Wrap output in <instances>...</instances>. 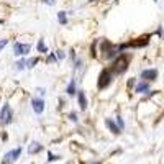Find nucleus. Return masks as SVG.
<instances>
[{"mask_svg": "<svg viewBox=\"0 0 164 164\" xmlns=\"http://www.w3.org/2000/svg\"><path fill=\"white\" fill-rule=\"evenodd\" d=\"M112 79H113V71L110 69V67H105V69L100 72V75H99V89H107V87L110 85Z\"/></svg>", "mask_w": 164, "mask_h": 164, "instance_id": "nucleus-1", "label": "nucleus"}, {"mask_svg": "<svg viewBox=\"0 0 164 164\" xmlns=\"http://www.w3.org/2000/svg\"><path fill=\"white\" fill-rule=\"evenodd\" d=\"M128 56L125 54H122V56H118L117 59H115V62H113V66L110 67L112 71H113V74H122V72H125V71L128 69Z\"/></svg>", "mask_w": 164, "mask_h": 164, "instance_id": "nucleus-2", "label": "nucleus"}, {"mask_svg": "<svg viewBox=\"0 0 164 164\" xmlns=\"http://www.w3.org/2000/svg\"><path fill=\"white\" fill-rule=\"evenodd\" d=\"M12 118H13V112H12V107L8 103H5V105L2 107V110H0V123L2 125H8L12 122Z\"/></svg>", "mask_w": 164, "mask_h": 164, "instance_id": "nucleus-3", "label": "nucleus"}, {"mask_svg": "<svg viewBox=\"0 0 164 164\" xmlns=\"http://www.w3.org/2000/svg\"><path fill=\"white\" fill-rule=\"evenodd\" d=\"M31 51V45H25V43H20V41H17L13 45V54L15 56H26L28 53Z\"/></svg>", "mask_w": 164, "mask_h": 164, "instance_id": "nucleus-4", "label": "nucleus"}, {"mask_svg": "<svg viewBox=\"0 0 164 164\" xmlns=\"http://www.w3.org/2000/svg\"><path fill=\"white\" fill-rule=\"evenodd\" d=\"M20 154H22V146H20V148H15V149L8 151V153H5V156H3V162H8V164L15 162V161L20 158Z\"/></svg>", "mask_w": 164, "mask_h": 164, "instance_id": "nucleus-5", "label": "nucleus"}, {"mask_svg": "<svg viewBox=\"0 0 164 164\" xmlns=\"http://www.w3.org/2000/svg\"><path fill=\"white\" fill-rule=\"evenodd\" d=\"M31 109L36 115H41L45 112V100L43 99H38V97H33L31 99Z\"/></svg>", "mask_w": 164, "mask_h": 164, "instance_id": "nucleus-6", "label": "nucleus"}, {"mask_svg": "<svg viewBox=\"0 0 164 164\" xmlns=\"http://www.w3.org/2000/svg\"><path fill=\"white\" fill-rule=\"evenodd\" d=\"M139 77H141L143 81H146V82L154 81V79L158 77V71H156V69H145L141 74H139Z\"/></svg>", "mask_w": 164, "mask_h": 164, "instance_id": "nucleus-7", "label": "nucleus"}, {"mask_svg": "<svg viewBox=\"0 0 164 164\" xmlns=\"http://www.w3.org/2000/svg\"><path fill=\"white\" fill-rule=\"evenodd\" d=\"M74 72L77 74V81H82V75H84V72H85V66H84V62H82V59H77L75 61V64H74Z\"/></svg>", "mask_w": 164, "mask_h": 164, "instance_id": "nucleus-8", "label": "nucleus"}, {"mask_svg": "<svg viewBox=\"0 0 164 164\" xmlns=\"http://www.w3.org/2000/svg\"><path fill=\"white\" fill-rule=\"evenodd\" d=\"M105 125H107V128H109L113 135H120V126L112 118H105Z\"/></svg>", "mask_w": 164, "mask_h": 164, "instance_id": "nucleus-9", "label": "nucleus"}, {"mask_svg": "<svg viewBox=\"0 0 164 164\" xmlns=\"http://www.w3.org/2000/svg\"><path fill=\"white\" fill-rule=\"evenodd\" d=\"M77 99H79V107H81V110L85 112V109H87V97H85V92H84V90H79V92H77Z\"/></svg>", "mask_w": 164, "mask_h": 164, "instance_id": "nucleus-10", "label": "nucleus"}, {"mask_svg": "<svg viewBox=\"0 0 164 164\" xmlns=\"http://www.w3.org/2000/svg\"><path fill=\"white\" fill-rule=\"evenodd\" d=\"M135 92L136 94H145V92H149V84L146 81H141L136 84V87H135Z\"/></svg>", "mask_w": 164, "mask_h": 164, "instance_id": "nucleus-11", "label": "nucleus"}, {"mask_svg": "<svg viewBox=\"0 0 164 164\" xmlns=\"http://www.w3.org/2000/svg\"><path fill=\"white\" fill-rule=\"evenodd\" d=\"M41 149H43V146L39 145L38 141H31L30 146H28V154H36V153H39Z\"/></svg>", "mask_w": 164, "mask_h": 164, "instance_id": "nucleus-12", "label": "nucleus"}, {"mask_svg": "<svg viewBox=\"0 0 164 164\" xmlns=\"http://www.w3.org/2000/svg\"><path fill=\"white\" fill-rule=\"evenodd\" d=\"M75 81H77V79H71L69 85H67V89H66V94L69 95V97H72V95H75L79 92L77 89H75Z\"/></svg>", "mask_w": 164, "mask_h": 164, "instance_id": "nucleus-13", "label": "nucleus"}, {"mask_svg": "<svg viewBox=\"0 0 164 164\" xmlns=\"http://www.w3.org/2000/svg\"><path fill=\"white\" fill-rule=\"evenodd\" d=\"M36 49H38V53H43V54H46V53H48V46L45 45V39H43V38H39V39H38Z\"/></svg>", "mask_w": 164, "mask_h": 164, "instance_id": "nucleus-14", "label": "nucleus"}, {"mask_svg": "<svg viewBox=\"0 0 164 164\" xmlns=\"http://www.w3.org/2000/svg\"><path fill=\"white\" fill-rule=\"evenodd\" d=\"M58 22L61 25H67V12H58Z\"/></svg>", "mask_w": 164, "mask_h": 164, "instance_id": "nucleus-15", "label": "nucleus"}, {"mask_svg": "<svg viewBox=\"0 0 164 164\" xmlns=\"http://www.w3.org/2000/svg\"><path fill=\"white\" fill-rule=\"evenodd\" d=\"M25 67H26V61H25V59H20V61L15 62V69H17V71H23Z\"/></svg>", "mask_w": 164, "mask_h": 164, "instance_id": "nucleus-16", "label": "nucleus"}, {"mask_svg": "<svg viewBox=\"0 0 164 164\" xmlns=\"http://www.w3.org/2000/svg\"><path fill=\"white\" fill-rule=\"evenodd\" d=\"M38 61H39L38 58H31V59H28V61H26V67H28V69H33V67L38 64Z\"/></svg>", "mask_w": 164, "mask_h": 164, "instance_id": "nucleus-17", "label": "nucleus"}, {"mask_svg": "<svg viewBox=\"0 0 164 164\" xmlns=\"http://www.w3.org/2000/svg\"><path fill=\"white\" fill-rule=\"evenodd\" d=\"M59 159H61V156L59 154H53L49 151V153H48V162H53V161H59Z\"/></svg>", "mask_w": 164, "mask_h": 164, "instance_id": "nucleus-18", "label": "nucleus"}, {"mask_svg": "<svg viewBox=\"0 0 164 164\" xmlns=\"http://www.w3.org/2000/svg\"><path fill=\"white\" fill-rule=\"evenodd\" d=\"M54 53H56V58H58V62L66 59V53H64L62 49H58V51H54Z\"/></svg>", "mask_w": 164, "mask_h": 164, "instance_id": "nucleus-19", "label": "nucleus"}, {"mask_svg": "<svg viewBox=\"0 0 164 164\" xmlns=\"http://www.w3.org/2000/svg\"><path fill=\"white\" fill-rule=\"evenodd\" d=\"M46 62L51 64V62H58V58H56V53H49L46 58Z\"/></svg>", "mask_w": 164, "mask_h": 164, "instance_id": "nucleus-20", "label": "nucleus"}, {"mask_svg": "<svg viewBox=\"0 0 164 164\" xmlns=\"http://www.w3.org/2000/svg\"><path fill=\"white\" fill-rule=\"evenodd\" d=\"M69 120H71L72 123H77V122H79V118H77V113H75V112H71V113H69Z\"/></svg>", "mask_w": 164, "mask_h": 164, "instance_id": "nucleus-21", "label": "nucleus"}, {"mask_svg": "<svg viewBox=\"0 0 164 164\" xmlns=\"http://www.w3.org/2000/svg\"><path fill=\"white\" fill-rule=\"evenodd\" d=\"M117 125L120 126V130H122V128H125V122H123V118L120 117V115L117 117Z\"/></svg>", "mask_w": 164, "mask_h": 164, "instance_id": "nucleus-22", "label": "nucleus"}, {"mask_svg": "<svg viewBox=\"0 0 164 164\" xmlns=\"http://www.w3.org/2000/svg\"><path fill=\"white\" fill-rule=\"evenodd\" d=\"M7 45H8V39H7V38H5V39H0V51H2Z\"/></svg>", "mask_w": 164, "mask_h": 164, "instance_id": "nucleus-23", "label": "nucleus"}, {"mask_svg": "<svg viewBox=\"0 0 164 164\" xmlns=\"http://www.w3.org/2000/svg\"><path fill=\"white\" fill-rule=\"evenodd\" d=\"M43 3H46V5H56V0H43Z\"/></svg>", "mask_w": 164, "mask_h": 164, "instance_id": "nucleus-24", "label": "nucleus"}, {"mask_svg": "<svg viewBox=\"0 0 164 164\" xmlns=\"http://www.w3.org/2000/svg\"><path fill=\"white\" fill-rule=\"evenodd\" d=\"M36 90H38V94H39V95H45V94H46V89H43V87H38Z\"/></svg>", "mask_w": 164, "mask_h": 164, "instance_id": "nucleus-25", "label": "nucleus"}, {"mask_svg": "<svg viewBox=\"0 0 164 164\" xmlns=\"http://www.w3.org/2000/svg\"><path fill=\"white\" fill-rule=\"evenodd\" d=\"M69 56H71V59H75V54H74V49H71V51H69Z\"/></svg>", "mask_w": 164, "mask_h": 164, "instance_id": "nucleus-26", "label": "nucleus"}, {"mask_svg": "<svg viewBox=\"0 0 164 164\" xmlns=\"http://www.w3.org/2000/svg\"><path fill=\"white\" fill-rule=\"evenodd\" d=\"M2 23H3V20H0V25H2Z\"/></svg>", "mask_w": 164, "mask_h": 164, "instance_id": "nucleus-27", "label": "nucleus"}, {"mask_svg": "<svg viewBox=\"0 0 164 164\" xmlns=\"http://www.w3.org/2000/svg\"><path fill=\"white\" fill-rule=\"evenodd\" d=\"M94 164H100V162H94Z\"/></svg>", "mask_w": 164, "mask_h": 164, "instance_id": "nucleus-28", "label": "nucleus"}, {"mask_svg": "<svg viewBox=\"0 0 164 164\" xmlns=\"http://www.w3.org/2000/svg\"><path fill=\"white\" fill-rule=\"evenodd\" d=\"M90 2H95V0H90Z\"/></svg>", "mask_w": 164, "mask_h": 164, "instance_id": "nucleus-29", "label": "nucleus"}, {"mask_svg": "<svg viewBox=\"0 0 164 164\" xmlns=\"http://www.w3.org/2000/svg\"><path fill=\"white\" fill-rule=\"evenodd\" d=\"M154 2H158V0H154Z\"/></svg>", "mask_w": 164, "mask_h": 164, "instance_id": "nucleus-30", "label": "nucleus"}]
</instances>
